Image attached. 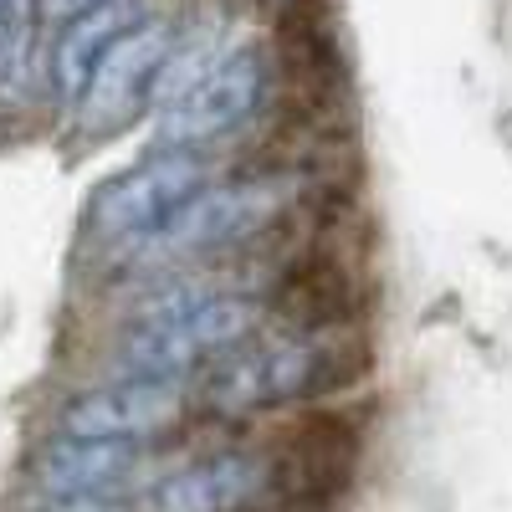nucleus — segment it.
<instances>
[{
    "label": "nucleus",
    "instance_id": "f257e3e1",
    "mask_svg": "<svg viewBox=\"0 0 512 512\" xmlns=\"http://www.w3.org/2000/svg\"><path fill=\"white\" fill-rule=\"evenodd\" d=\"M262 303L246 292H221L200 277L169 272L159 287H149L134 318L113 344V379H175L185 384L195 369L216 364L221 354L241 349Z\"/></svg>",
    "mask_w": 512,
    "mask_h": 512
},
{
    "label": "nucleus",
    "instance_id": "20e7f679",
    "mask_svg": "<svg viewBox=\"0 0 512 512\" xmlns=\"http://www.w3.org/2000/svg\"><path fill=\"white\" fill-rule=\"evenodd\" d=\"M210 185V154L200 149H154L134 169L98 190L88 205V231L103 241L118 262H128L139 246H149L180 210Z\"/></svg>",
    "mask_w": 512,
    "mask_h": 512
},
{
    "label": "nucleus",
    "instance_id": "f3484780",
    "mask_svg": "<svg viewBox=\"0 0 512 512\" xmlns=\"http://www.w3.org/2000/svg\"><path fill=\"white\" fill-rule=\"evenodd\" d=\"M26 6V0H0V36L11 31V21H16V11Z\"/></svg>",
    "mask_w": 512,
    "mask_h": 512
},
{
    "label": "nucleus",
    "instance_id": "423d86ee",
    "mask_svg": "<svg viewBox=\"0 0 512 512\" xmlns=\"http://www.w3.org/2000/svg\"><path fill=\"white\" fill-rule=\"evenodd\" d=\"M175 36H180L175 21L139 16L113 41L108 57L93 67L82 98L72 103L82 134H93V139L118 134L123 123H134L144 108H154V82H159V67H164L169 47H175Z\"/></svg>",
    "mask_w": 512,
    "mask_h": 512
},
{
    "label": "nucleus",
    "instance_id": "0eeeda50",
    "mask_svg": "<svg viewBox=\"0 0 512 512\" xmlns=\"http://www.w3.org/2000/svg\"><path fill=\"white\" fill-rule=\"evenodd\" d=\"M364 436L344 410H308L267 456V492L292 507H328L354 482Z\"/></svg>",
    "mask_w": 512,
    "mask_h": 512
},
{
    "label": "nucleus",
    "instance_id": "f8f14e48",
    "mask_svg": "<svg viewBox=\"0 0 512 512\" xmlns=\"http://www.w3.org/2000/svg\"><path fill=\"white\" fill-rule=\"evenodd\" d=\"M144 16L139 0H98V6H88L82 16L62 21L57 36H52V52H47V93L72 108L82 98V88H88L93 67L108 57V47Z\"/></svg>",
    "mask_w": 512,
    "mask_h": 512
},
{
    "label": "nucleus",
    "instance_id": "9d476101",
    "mask_svg": "<svg viewBox=\"0 0 512 512\" xmlns=\"http://www.w3.org/2000/svg\"><path fill=\"white\" fill-rule=\"evenodd\" d=\"M267 497V456L262 451H210L180 472L154 482L144 512H246Z\"/></svg>",
    "mask_w": 512,
    "mask_h": 512
},
{
    "label": "nucleus",
    "instance_id": "9b49d317",
    "mask_svg": "<svg viewBox=\"0 0 512 512\" xmlns=\"http://www.w3.org/2000/svg\"><path fill=\"white\" fill-rule=\"evenodd\" d=\"M144 466L139 441H88V436H52L31 456V482L41 497H113Z\"/></svg>",
    "mask_w": 512,
    "mask_h": 512
},
{
    "label": "nucleus",
    "instance_id": "dca6fc26",
    "mask_svg": "<svg viewBox=\"0 0 512 512\" xmlns=\"http://www.w3.org/2000/svg\"><path fill=\"white\" fill-rule=\"evenodd\" d=\"M88 6H98V0H36V11H41V26H62V21H72V16H82Z\"/></svg>",
    "mask_w": 512,
    "mask_h": 512
},
{
    "label": "nucleus",
    "instance_id": "f03ea898",
    "mask_svg": "<svg viewBox=\"0 0 512 512\" xmlns=\"http://www.w3.org/2000/svg\"><path fill=\"white\" fill-rule=\"evenodd\" d=\"M374 359L364 333H277L256 349H231L205 379V410L262 415L282 405H328L359 390Z\"/></svg>",
    "mask_w": 512,
    "mask_h": 512
},
{
    "label": "nucleus",
    "instance_id": "39448f33",
    "mask_svg": "<svg viewBox=\"0 0 512 512\" xmlns=\"http://www.w3.org/2000/svg\"><path fill=\"white\" fill-rule=\"evenodd\" d=\"M267 57L231 41V52L210 67L185 98H175L169 108L154 113V139L159 149H210L216 139L236 134V128L262 108L267 98Z\"/></svg>",
    "mask_w": 512,
    "mask_h": 512
},
{
    "label": "nucleus",
    "instance_id": "2eb2a0df",
    "mask_svg": "<svg viewBox=\"0 0 512 512\" xmlns=\"http://www.w3.org/2000/svg\"><path fill=\"white\" fill-rule=\"evenodd\" d=\"M31 512H128L118 497H47Z\"/></svg>",
    "mask_w": 512,
    "mask_h": 512
},
{
    "label": "nucleus",
    "instance_id": "7ed1b4c3",
    "mask_svg": "<svg viewBox=\"0 0 512 512\" xmlns=\"http://www.w3.org/2000/svg\"><path fill=\"white\" fill-rule=\"evenodd\" d=\"M297 190L303 180L287 169H241L231 180H210L149 246L128 256V267H185L251 246L256 236H272L282 216H292V205L303 200Z\"/></svg>",
    "mask_w": 512,
    "mask_h": 512
},
{
    "label": "nucleus",
    "instance_id": "ddd939ff",
    "mask_svg": "<svg viewBox=\"0 0 512 512\" xmlns=\"http://www.w3.org/2000/svg\"><path fill=\"white\" fill-rule=\"evenodd\" d=\"M41 11L36 0L16 11L11 31L0 36V113L31 108L41 93H47V41H41Z\"/></svg>",
    "mask_w": 512,
    "mask_h": 512
},
{
    "label": "nucleus",
    "instance_id": "4468645a",
    "mask_svg": "<svg viewBox=\"0 0 512 512\" xmlns=\"http://www.w3.org/2000/svg\"><path fill=\"white\" fill-rule=\"evenodd\" d=\"M226 52H231V41H226L221 26H200V31H190V36H175V47H169V57H164V67H159V82H154V113L169 108L175 98H185Z\"/></svg>",
    "mask_w": 512,
    "mask_h": 512
},
{
    "label": "nucleus",
    "instance_id": "1a4fd4ad",
    "mask_svg": "<svg viewBox=\"0 0 512 512\" xmlns=\"http://www.w3.org/2000/svg\"><path fill=\"white\" fill-rule=\"evenodd\" d=\"M185 410H190L185 384L175 379H108V384H93V390H77L57 410V436L149 446L169 425H180Z\"/></svg>",
    "mask_w": 512,
    "mask_h": 512
},
{
    "label": "nucleus",
    "instance_id": "6e6552de",
    "mask_svg": "<svg viewBox=\"0 0 512 512\" xmlns=\"http://www.w3.org/2000/svg\"><path fill=\"white\" fill-rule=\"evenodd\" d=\"M364 308H369L364 277L328 246L292 251L262 303V313H272L282 333H349L359 328Z\"/></svg>",
    "mask_w": 512,
    "mask_h": 512
}]
</instances>
